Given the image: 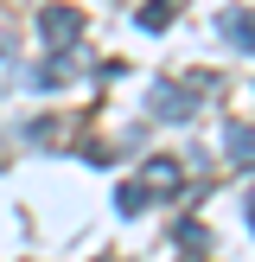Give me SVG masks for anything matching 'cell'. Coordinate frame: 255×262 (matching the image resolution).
Wrapping results in <instances>:
<instances>
[{
	"mask_svg": "<svg viewBox=\"0 0 255 262\" xmlns=\"http://www.w3.org/2000/svg\"><path fill=\"white\" fill-rule=\"evenodd\" d=\"M83 13H76V7H45V13H38V32H45V45L51 51H76V38H83Z\"/></svg>",
	"mask_w": 255,
	"mask_h": 262,
	"instance_id": "6da1fadb",
	"label": "cell"
},
{
	"mask_svg": "<svg viewBox=\"0 0 255 262\" xmlns=\"http://www.w3.org/2000/svg\"><path fill=\"white\" fill-rule=\"evenodd\" d=\"M140 192H147V199H166V192H178V160H172V154H153V160L140 166Z\"/></svg>",
	"mask_w": 255,
	"mask_h": 262,
	"instance_id": "7a4b0ae2",
	"label": "cell"
},
{
	"mask_svg": "<svg viewBox=\"0 0 255 262\" xmlns=\"http://www.w3.org/2000/svg\"><path fill=\"white\" fill-rule=\"evenodd\" d=\"M147 102H153V115H166V122H185V115L198 109V96H191V90H172V83H153Z\"/></svg>",
	"mask_w": 255,
	"mask_h": 262,
	"instance_id": "3957f363",
	"label": "cell"
},
{
	"mask_svg": "<svg viewBox=\"0 0 255 262\" xmlns=\"http://www.w3.org/2000/svg\"><path fill=\"white\" fill-rule=\"evenodd\" d=\"M223 147H230V160H236V173H249V122H230Z\"/></svg>",
	"mask_w": 255,
	"mask_h": 262,
	"instance_id": "277c9868",
	"label": "cell"
},
{
	"mask_svg": "<svg viewBox=\"0 0 255 262\" xmlns=\"http://www.w3.org/2000/svg\"><path fill=\"white\" fill-rule=\"evenodd\" d=\"M147 205H153V199H147V192L134 186V179H121V186H115V211H121V217H134V211H147Z\"/></svg>",
	"mask_w": 255,
	"mask_h": 262,
	"instance_id": "5b68a950",
	"label": "cell"
},
{
	"mask_svg": "<svg viewBox=\"0 0 255 262\" xmlns=\"http://www.w3.org/2000/svg\"><path fill=\"white\" fill-rule=\"evenodd\" d=\"M172 13H178V0H147V7H140V26H147V32H166Z\"/></svg>",
	"mask_w": 255,
	"mask_h": 262,
	"instance_id": "8992f818",
	"label": "cell"
},
{
	"mask_svg": "<svg viewBox=\"0 0 255 262\" xmlns=\"http://www.w3.org/2000/svg\"><path fill=\"white\" fill-rule=\"evenodd\" d=\"M217 26H223V38H230V45H236V51H249V13H223V19H217Z\"/></svg>",
	"mask_w": 255,
	"mask_h": 262,
	"instance_id": "52a82bcc",
	"label": "cell"
},
{
	"mask_svg": "<svg viewBox=\"0 0 255 262\" xmlns=\"http://www.w3.org/2000/svg\"><path fill=\"white\" fill-rule=\"evenodd\" d=\"M172 237H178V243H185V250H204V224H198V217H185V224H178V230H172Z\"/></svg>",
	"mask_w": 255,
	"mask_h": 262,
	"instance_id": "ba28073f",
	"label": "cell"
},
{
	"mask_svg": "<svg viewBox=\"0 0 255 262\" xmlns=\"http://www.w3.org/2000/svg\"><path fill=\"white\" fill-rule=\"evenodd\" d=\"M0 51H7V38H0Z\"/></svg>",
	"mask_w": 255,
	"mask_h": 262,
	"instance_id": "9c48e42d",
	"label": "cell"
}]
</instances>
